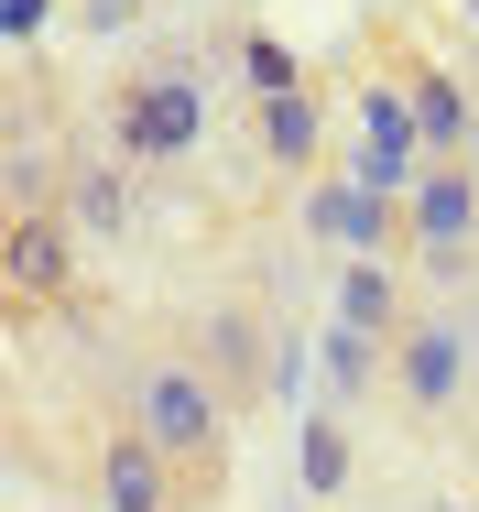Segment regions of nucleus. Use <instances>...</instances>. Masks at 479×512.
<instances>
[{
	"label": "nucleus",
	"mask_w": 479,
	"mask_h": 512,
	"mask_svg": "<svg viewBox=\"0 0 479 512\" xmlns=\"http://www.w3.org/2000/svg\"><path fill=\"white\" fill-rule=\"evenodd\" d=\"M131 425L186 469L196 502H218V480H229V425H240V414H229V393L196 371L186 349H142V360H131Z\"/></svg>",
	"instance_id": "obj_1"
},
{
	"label": "nucleus",
	"mask_w": 479,
	"mask_h": 512,
	"mask_svg": "<svg viewBox=\"0 0 479 512\" xmlns=\"http://www.w3.org/2000/svg\"><path fill=\"white\" fill-rule=\"evenodd\" d=\"M469 393H479V327H469V306L425 295L403 316V338H392V414L403 425H447Z\"/></svg>",
	"instance_id": "obj_2"
},
{
	"label": "nucleus",
	"mask_w": 479,
	"mask_h": 512,
	"mask_svg": "<svg viewBox=\"0 0 479 512\" xmlns=\"http://www.w3.org/2000/svg\"><path fill=\"white\" fill-rule=\"evenodd\" d=\"M175 349H186L196 371L229 393V414H251V404H273V393H284V349H294V338L273 327L262 295H207V306L186 316V338H175Z\"/></svg>",
	"instance_id": "obj_3"
},
{
	"label": "nucleus",
	"mask_w": 479,
	"mask_h": 512,
	"mask_svg": "<svg viewBox=\"0 0 479 512\" xmlns=\"http://www.w3.org/2000/svg\"><path fill=\"white\" fill-rule=\"evenodd\" d=\"M403 262L425 284H469L479 273V153L458 164H425L403 186Z\"/></svg>",
	"instance_id": "obj_4"
},
{
	"label": "nucleus",
	"mask_w": 479,
	"mask_h": 512,
	"mask_svg": "<svg viewBox=\"0 0 479 512\" xmlns=\"http://www.w3.org/2000/svg\"><path fill=\"white\" fill-rule=\"evenodd\" d=\"M196 120H207V88H196L186 55H164V66H142L120 109H109V142H120V164H175L196 142Z\"/></svg>",
	"instance_id": "obj_5"
},
{
	"label": "nucleus",
	"mask_w": 479,
	"mask_h": 512,
	"mask_svg": "<svg viewBox=\"0 0 479 512\" xmlns=\"http://www.w3.org/2000/svg\"><path fill=\"white\" fill-rule=\"evenodd\" d=\"M88 491H98V512H186L196 491H186V469L120 414L109 436H98V458H88Z\"/></svg>",
	"instance_id": "obj_6"
},
{
	"label": "nucleus",
	"mask_w": 479,
	"mask_h": 512,
	"mask_svg": "<svg viewBox=\"0 0 479 512\" xmlns=\"http://www.w3.org/2000/svg\"><path fill=\"white\" fill-rule=\"evenodd\" d=\"M0 273H11V295H22V306H55V295L77 284V218H66V207H33V218H11V240H0Z\"/></svg>",
	"instance_id": "obj_7"
},
{
	"label": "nucleus",
	"mask_w": 479,
	"mask_h": 512,
	"mask_svg": "<svg viewBox=\"0 0 479 512\" xmlns=\"http://www.w3.org/2000/svg\"><path fill=\"white\" fill-rule=\"evenodd\" d=\"M425 306L414 284H403V262H371V251H338V327H360V338H403V316Z\"/></svg>",
	"instance_id": "obj_8"
},
{
	"label": "nucleus",
	"mask_w": 479,
	"mask_h": 512,
	"mask_svg": "<svg viewBox=\"0 0 479 512\" xmlns=\"http://www.w3.org/2000/svg\"><path fill=\"white\" fill-rule=\"evenodd\" d=\"M392 77H403V99H414V120H425V153H436V164H458V153H479L469 88H458L447 66H414V55H392Z\"/></svg>",
	"instance_id": "obj_9"
},
{
	"label": "nucleus",
	"mask_w": 479,
	"mask_h": 512,
	"mask_svg": "<svg viewBox=\"0 0 479 512\" xmlns=\"http://www.w3.org/2000/svg\"><path fill=\"white\" fill-rule=\"evenodd\" d=\"M66 218H77V240H109V229H131V175H120V153H88V164H66Z\"/></svg>",
	"instance_id": "obj_10"
},
{
	"label": "nucleus",
	"mask_w": 479,
	"mask_h": 512,
	"mask_svg": "<svg viewBox=\"0 0 479 512\" xmlns=\"http://www.w3.org/2000/svg\"><path fill=\"white\" fill-rule=\"evenodd\" d=\"M316 142H327L316 88H273V99H262V153H273L284 175H316Z\"/></svg>",
	"instance_id": "obj_11"
},
{
	"label": "nucleus",
	"mask_w": 479,
	"mask_h": 512,
	"mask_svg": "<svg viewBox=\"0 0 479 512\" xmlns=\"http://www.w3.org/2000/svg\"><path fill=\"white\" fill-rule=\"evenodd\" d=\"M294 480H305L316 502L349 491V414H305V425H294Z\"/></svg>",
	"instance_id": "obj_12"
},
{
	"label": "nucleus",
	"mask_w": 479,
	"mask_h": 512,
	"mask_svg": "<svg viewBox=\"0 0 479 512\" xmlns=\"http://www.w3.org/2000/svg\"><path fill=\"white\" fill-rule=\"evenodd\" d=\"M0 22H11V44H33V33H44V22H55V0H11V11H0Z\"/></svg>",
	"instance_id": "obj_13"
}]
</instances>
